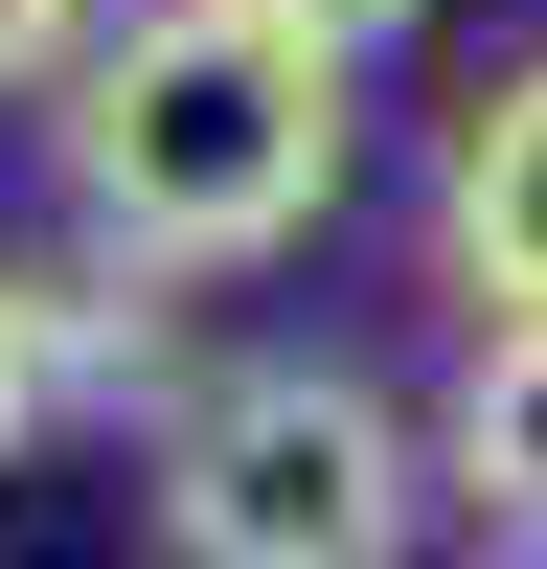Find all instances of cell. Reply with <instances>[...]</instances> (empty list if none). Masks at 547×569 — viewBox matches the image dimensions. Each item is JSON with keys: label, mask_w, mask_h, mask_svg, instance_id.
<instances>
[{"label": "cell", "mask_w": 547, "mask_h": 569, "mask_svg": "<svg viewBox=\"0 0 547 569\" xmlns=\"http://www.w3.org/2000/svg\"><path fill=\"white\" fill-rule=\"evenodd\" d=\"M46 160H69V206L137 273H251L342 206V46L251 23V0H160V23L69 46Z\"/></svg>", "instance_id": "6da1fadb"}, {"label": "cell", "mask_w": 547, "mask_h": 569, "mask_svg": "<svg viewBox=\"0 0 547 569\" xmlns=\"http://www.w3.org/2000/svg\"><path fill=\"white\" fill-rule=\"evenodd\" d=\"M410 501H434V456L342 365H228L160 433V547L182 569H410Z\"/></svg>", "instance_id": "7a4b0ae2"}, {"label": "cell", "mask_w": 547, "mask_h": 569, "mask_svg": "<svg viewBox=\"0 0 547 569\" xmlns=\"http://www.w3.org/2000/svg\"><path fill=\"white\" fill-rule=\"evenodd\" d=\"M434 251H456V297H479V319H547V69H501L479 114H456Z\"/></svg>", "instance_id": "3957f363"}, {"label": "cell", "mask_w": 547, "mask_h": 569, "mask_svg": "<svg viewBox=\"0 0 547 569\" xmlns=\"http://www.w3.org/2000/svg\"><path fill=\"white\" fill-rule=\"evenodd\" d=\"M434 479L479 501L501 547H547V319H479V365H456V410H434Z\"/></svg>", "instance_id": "277c9868"}, {"label": "cell", "mask_w": 547, "mask_h": 569, "mask_svg": "<svg viewBox=\"0 0 547 569\" xmlns=\"http://www.w3.org/2000/svg\"><path fill=\"white\" fill-rule=\"evenodd\" d=\"M46 410H69V388H46V273H23V251H0V456H23V433H46Z\"/></svg>", "instance_id": "5b68a950"}, {"label": "cell", "mask_w": 547, "mask_h": 569, "mask_svg": "<svg viewBox=\"0 0 547 569\" xmlns=\"http://www.w3.org/2000/svg\"><path fill=\"white\" fill-rule=\"evenodd\" d=\"M69 46H91V0H0V91H46Z\"/></svg>", "instance_id": "8992f818"}, {"label": "cell", "mask_w": 547, "mask_h": 569, "mask_svg": "<svg viewBox=\"0 0 547 569\" xmlns=\"http://www.w3.org/2000/svg\"><path fill=\"white\" fill-rule=\"evenodd\" d=\"M251 23H297V46H388V23H434V0H251Z\"/></svg>", "instance_id": "52a82bcc"}]
</instances>
